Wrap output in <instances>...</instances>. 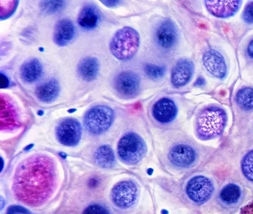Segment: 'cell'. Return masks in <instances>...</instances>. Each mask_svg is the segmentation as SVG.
Listing matches in <instances>:
<instances>
[{
    "label": "cell",
    "instance_id": "1",
    "mask_svg": "<svg viewBox=\"0 0 253 214\" xmlns=\"http://www.w3.org/2000/svg\"><path fill=\"white\" fill-rule=\"evenodd\" d=\"M56 165L50 157L37 154L20 163L14 176V195L31 207L43 205L56 187Z\"/></svg>",
    "mask_w": 253,
    "mask_h": 214
},
{
    "label": "cell",
    "instance_id": "2",
    "mask_svg": "<svg viewBox=\"0 0 253 214\" xmlns=\"http://www.w3.org/2000/svg\"><path fill=\"white\" fill-rule=\"evenodd\" d=\"M227 114L217 106H209L200 111L196 121V133L202 141L219 137L225 129Z\"/></svg>",
    "mask_w": 253,
    "mask_h": 214
},
{
    "label": "cell",
    "instance_id": "3",
    "mask_svg": "<svg viewBox=\"0 0 253 214\" xmlns=\"http://www.w3.org/2000/svg\"><path fill=\"white\" fill-rule=\"evenodd\" d=\"M139 46V34L133 28L125 27L113 36L110 50L118 60H128L136 54Z\"/></svg>",
    "mask_w": 253,
    "mask_h": 214
},
{
    "label": "cell",
    "instance_id": "4",
    "mask_svg": "<svg viewBox=\"0 0 253 214\" xmlns=\"http://www.w3.org/2000/svg\"><path fill=\"white\" fill-rule=\"evenodd\" d=\"M147 145L143 139L133 132H128L119 141L117 153L124 163L128 165L138 163L147 153Z\"/></svg>",
    "mask_w": 253,
    "mask_h": 214
},
{
    "label": "cell",
    "instance_id": "5",
    "mask_svg": "<svg viewBox=\"0 0 253 214\" xmlns=\"http://www.w3.org/2000/svg\"><path fill=\"white\" fill-rule=\"evenodd\" d=\"M114 117V111L110 107L105 105L95 106L84 115V127L91 135H100L111 127Z\"/></svg>",
    "mask_w": 253,
    "mask_h": 214
},
{
    "label": "cell",
    "instance_id": "6",
    "mask_svg": "<svg viewBox=\"0 0 253 214\" xmlns=\"http://www.w3.org/2000/svg\"><path fill=\"white\" fill-rule=\"evenodd\" d=\"M139 188L133 181L126 180L114 185L110 192L113 204L120 209H128L133 207L138 201Z\"/></svg>",
    "mask_w": 253,
    "mask_h": 214
},
{
    "label": "cell",
    "instance_id": "7",
    "mask_svg": "<svg viewBox=\"0 0 253 214\" xmlns=\"http://www.w3.org/2000/svg\"><path fill=\"white\" fill-rule=\"evenodd\" d=\"M83 129L79 121L73 118H66L58 124L56 137L59 143L67 147H75L80 142Z\"/></svg>",
    "mask_w": 253,
    "mask_h": 214
},
{
    "label": "cell",
    "instance_id": "8",
    "mask_svg": "<svg viewBox=\"0 0 253 214\" xmlns=\"http://www.w3.org/2000/svg\"><path fill=\"white\" fill-rule=\"evenodd\" d=\"M186 191L191 201L202 204L210 199L214 192V184L207 177L197 176L189 180Z\"/></svg>",
    "mask_w": 253,
    "mask_h": 214
},
{
    "label": "cell",
    "instance_id": "9",
    "mask_svg": "<svg viewBox=\"0 0 253 214\" xmlns=\"http://www.w3.org/2000/svg\"><path fill=\"white\" fill-rule=\"evenodd\" d=\"M140 83L141 79L137 73L132 71H124L116 76L114 87L120 97L131 99L138 94Z\"/></svg>",
    "mask_w": 253,
    "mask_h": 214
},
{
    "label": "cell",
    "instance_id": "10",
    "mask_svg": "<svg viewBox=\"0 0 253 214\" xmlns=\"http://www.w3.org/2000/svg\"><path fill=\"white\" fill-rule=\"evenodd\" d=\"M155 40L161 49H173L179 40V32L175 24L169 19L162 21L155 30Z\"/></svg>",
    "mask_w": 253,
    "mask_h": 214
},
{
    "label": "cell",
    "instance_id": "11",
    "mask_svg": "<svg viewBox=\"0 0 253 214\" xmlns=\"http://www.w3.org/2000/svg\"><path fill=\"white\" fill-rule=\"evenodd\" d=\"M202 64L206 71L217 79L223 80L227 74V66L225 59L220 52L214 49H209L202 56Z\"/></svg>",
    "mask_w": 253,
    "mask_h": 214
},
{
    "label": "cell",
    "instance_id": "12",
    "mask_svg": "<svg viewBox=\"0 0 253 214\" xmlns=\"http://www.w3.org/2000/svg\"><path fill=\"white\" fill-rule=\"evenodd\" d=\"M168 159L171 164L178 168H189L196 163L197 153L194 148L186 144L175 145L169 150Z\"/></svg>",
    "mask_w": 253,
    "mask_h": 214
},
{
    "label": "cell",
    "instance_id": "13",
    "mask_svg": "<svg viewBox=\"0 0 253 214\" xmlns=\"http://www.w3.org/2000/svg\"><path fill=\"white\" fill-rule=\"evenodd\" d=\"M194 63L187 59L179 60L171 71V84L176 88L189 84L194 74Z\"/></svg>",
    "mask_w": 253,
    "mask_h": 214
},
{
    "label": "cell",
    "instance_id": "14",
    "mask_svg": "<svg viewBox=\"0 0 253 214\" xmlns=\"http://www.w3.org/2000/svg\"><path fill=\"white\" fill-rule=\"evenodd\" d=\"M178 114L177 107L173 101L163 97L158 100L152 107V115L157 122L161 124H168L176 119Z\"/></svg>",
    "mask_w": 253,
    "mask_h": 214
},
{
    "label": "cell",
    "instance_id": "15",
    "mask_svg": "<svg viewBox=\"0 0 253 214\" xmlns=\"http://www.w3.org/2000/svg\"><path fill=\"white\" fill-rule=\"evenodd\" d=\"M241 1H205L208 12L220 18L234 16L241 6Z\"/></svg>",
    "mask_w": 253,
    "mask_h": 214
},
{
    "label": "cell",
    "instance_id": "16",
    "mask_svg": "<svg viewBox=\"0 0 253 214\" xmlns=\"http://www.w3.org/2000/svg\"><path fill=\"white\" fill-rule=\"evenodd\" d=\"M76 29L72 21L65 18L56 23L53 31V41L59 46H65L74 39Z\"/></svg>",
    "mask_w": 253,
    "mask_h": 214
},
{
    "label": "cell",
    "instance_id": "17",
    "mask_svg": "<svg viewBox=\"0 0 253 214\" xmlns=\"http://www.w3.org/2000/svg\"><path fill=\"white\" fill-rule=\"evenodd\" d=\"M60 91L59 81L54 78L45 81L35 89V95L40 101L46 104L56 101Z\"/></svg>",
    "mask_w": 253,
    "mask_h": 214
},
{
    "label": "cell",
    "instance_id": "18",
    "mask_svg": "<svg viewBox=\"0 0 253 214\" xmlns=\"http://www.w3.org/2000/svg\"><path fill=\"white\" fill-rule=\"evenodd\" d=\"M100 70V63L97 58L86 56L79 62L77 72L79 77L85 81H92L96 79Z\"/></svg>",
    "mask_w": 253,
    "mask_h": 214
},
{
    "label": "cell",
    "instance_id": "19",
    "mask_svg": "<svg viewBox=\"0 0 253 214\" xmlns=\"http://www.w3.org/2000/svg\"><path fill=\"white\" fill-rule=\"evenodd\" d=\"M43 74V66L38 59H32L23 63L20 69V76L22 81L33 83L41 78Z\"/></svg>",
    "mask_w": 253,
    "mask_h": 214
},
{
    "label": "cell",
    "instance_id": "20",
    "mask_svg": "<svg viewBox=\"0 0 253 214\" xmlns=\"http://www.w3.org/2000/svg\"><path fill=\"white\" fill-rule=\"evenodd\" d=\"M100 15L98 9L92 5L83 7L78 18V23L82 28L87 30H92L98 25Z\"/></svg>",
    "mask_w": 253,
    "mask_h": 214
},
{
    "label": "cell",
    "instance_id": "21",
    "mask_svg": "<svg viewBox=\"0 0 253 214\" xmlns=\"http://www.w3.org/2000/svg\"><path fill=\"white\" fill-rule=\"evenodd\" d=\"M94 162L101 168H112L116 164L115 154L109 145H102L94 152Z\"/></svg>",
    "mask_w": 253,
    "mask_h": 214
},
{
    "label": "cell",
    "instance_id": "22",
    "mask_svg": "<svg viewBox=\"0 0 253 214\" xmlns=\"http://www.w3.org/2000/svg\"><path fill=\"white\" fill-rule=\"evenodd\" d=\"M17 124V115L15 108L5 98L1 99V128L12 129Z\"/></svg>",
    "mask_w": 253,
    "mask_h": 214
},
{
    "label": "cell",
    "instance_id": "23",
    "mask_svg": "<svg viewBox=\"0 0 253 214\" xmlns=\"http://www.w3.org/2000/svg\"><path fill=\"white\" fill-rule=\"evenodd\" d=\"M237 105L245 111L253 110V87H242L235 97Z\"/></svg>",
    "mask_w": 253,
    "mask_h": 214
},
{
    "label": "cell",
    "instance_id": "24",
    "mask_svg": "<svg viewBox=\"0 0 253 214\" xmlns=\"http://www.w3.org/2000/svg\"><path fill=\"white\" fill-rule=\"evenodd\" d=\"M241 197V189L236 184H228L222 188L220 198L223 202L227 204H234L240 200Z\"/></svg>",
    "mask_w": 253,
    "mask_h": 214
},
{
    "label": "cell",
    "instance_id": "25",
    "mask_svg": "<svg viewBox=\"0 0 253 214\" xmlns=\"http://www.w3.org/2000/svg\"><path fill=\"white\" fill-rule=\"evenodd\" d=\"M143 70L145 75L150 79L154 80V81L161 79L166 73L165 67L158 66V65L151 64V63L145 64L144 66Z\"/></svg>",
    "mask_w": 253,
    "mask_h": 214
},
{
    "label": "cell",
    "instance_id": "26",
    "mask_svg": "<svg viewBox=\"0 0 253 214\" xmlns=\"http://www.w3.org/2000/svg\"><path fill=\"white\" fill-rule=\"evenodd\" d=\"M242 172L249 181L253 182V150L244 156L241 163Z\"/></svg>",
    "mask_w": 253,
    "mask_h": 214
},
{
    "label": "cell",
    "instance_id": "27",
    "mask_svg": "<svg viewBox=\"0 0 253 214\" xmlns=\"http://www.w3.org/2000/svg\"><path fill=\"white\" fill-rule=\"evenodd\" d=\"M64 5L65 2L63 1H43L41 3L42 10L48 13L59 12Z\"/></svg>",
    "mask_w": 253,
    "mask_h": 214
},
{
    "label": "cell",
    "instance_id": "28",
    "mask_svg": "<svg viewBox=\"0 0 253 214\" xmlns=\"http://www.w3.org/2000/svg\"><path fill=\"white\" fill-rule=\"evenodd\" d=\"M83 214H111L110 211L98 204H90L83 211Z\"/></svg>",
    "mask_w": 253,
    "mask_h": 214
},
{
    "label": "cell",
    "instance_id": "29",
    "mask_svg": "<svg viewBox=\"0 0 253 214\" xmlns=\"http://www.w3.org/2000/svg\"><path fill=\"white\" fill-rule=\"evenodd\" d=\"M243 20L249 25L253 24V2H249L246 5L243 12Z\"/></svg>",
    "mask_w": 253,
    "mask_h": 214
},
{
    "label": "cell",
    "instance_id": "30",
    "mask_svg": "<svg viewBox=\"0 0 253 214\" xmlns=\"http://www.w3.org/2000/svg\"><path fill=\"white\" fill-rule=\"evenodd\" d=\"M6 214H32V213L20 205H12L7 209Z\"/></svg>",
    "mask_w": 253,
    "mask_h": 214
},
{
    "label": "cell",
    "instance_id": "31",
    "mask_svg": "<svg viewBox=\"0 0 253 214\" xmlns=\"http://www.w3.org/2000/svg\"><path fill=\"white\" fill-rule=\"evenodd\" d=\"M240 214H253V201L240 210Z\"/></svg>",
    "mask_w": 253,
    "mask_h": 214
},
{
    "label": "cell",
    "instance_id": "32",
    "mask_svg": "<svg viewBox=\"0 0 253 214\" xmlns=\"http://www.w3.org/2000/svg\"><path fill=\"white\" fill-rule=\"evenodd\" d=\"M103 4L106 5L107 7H110V8H112V7L117 6L120 3V1H101Z\"/></svg>",
    "mask_w": 253,
    "mask_h": 214
},
{
    "label": "cell",
    "instance_id": "33",
    "mask_svg": "<svg viewBox=\"0 0 253 214\" xmlns=\"http://www.w3.org/2000/svg\"><path fill=\"white\" fill-rule=\"evenodd\" d=\"M247 54L250 58L253 59V39L249 43L247 46Z\"/></svg>",
    "mask_w": 253,
    "mask_h": 214
},
{
    "label": "cell",
    "instance_id": "34",
    "mask_svg": "<svg viewBox=\"0 0 253 214\" xmlns=\"http://www.w3.org/2000/svg\"><path fill=\"white\" fill-rule=\"evenodd\" d=\"M205 84V79L203 77H199L197 80H196V83H195V85L199 86V87H202V86L204 85Z\"/></svg>",
    "mask_w": 253,
    "mask_h": 214
}]
</instances>
